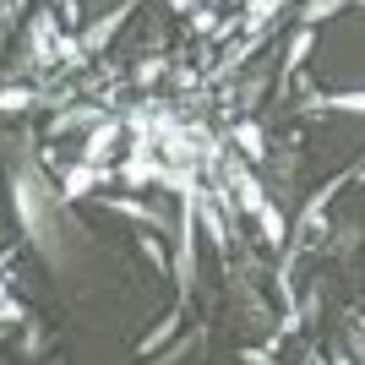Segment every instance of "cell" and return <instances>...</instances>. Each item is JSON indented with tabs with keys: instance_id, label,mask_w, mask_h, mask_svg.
Listing matches in <instances>:
<instances>
[{
	"instance_id": "cb8c5ba5",
	"label": "cell",
	"mask_w": 365,
	"mask_h": 365,
	"mask_svg": "<svg viewBox=\"0 0 365 365\" xmlns=\"http://www.w3.org/2000/svg\"><path fill=\"white\" fill-rule=\"evenodd\" d=\"M191 33H218V11H207V6L191 11Z\"/></svg>"
},
{
	"instance_id": "ba28073f",
	"label": "cell",
	"mask_w": 365,
	"mask_h": 365,
	"mask_svg": "<svg viewBox=\"0 0 365 365\" xmlns=\"http://www.w3.org/2000/svg\"><path fill=\"white\" fill-rule=\"evenodd\" d=\"M104 180H109V164H104V169H93V164L66 169V175H61V202H82L93 185H104Z\"/></svg>"
},
{
	"instance_id": "d4e9b609",
	"label": "cell",
	"mask_w": 365,
	"mask_h": 365,
	"mask_svg": "<svg viewBox=\"0 0 365 365\" xmlns=\"http://www.w3.org/2000/svg\"><path fill=\"white\" fill-rule=\"evenodd\" d=\"M235 365H273V349H240Z\"/></svg>"
},
{
	"instance_id": "52a82bcc",
	"label": "cell",
	"mask_w": 365,
	"mask_h": 365,
	"mask_svg": "<svg viewBox=\"0 0 365 365\" xmlns=\"http://www.w3.org/2000/svg\"><path fill=\"white\" fill-rule=\"evenodd\" d=\"M104 207H115V213H125V218H137V224H153L158 235H175V218L158 213V207H148V202H137V197H104Z\"/></svg>"
},
{
	"instance_id": "f1b7e54d",
	"label": "cell",
	"mask_w": 365,
	"mask_h": 365,
	"mask_svg": "<svg viewBox=\"0 0 365 365\" xmlns=\"http://www.w3.org/2000/svg\"><path fill=\"white\" fill-rule=\"evenodd\" d=\"M16 333V327H6V322H0V344H6V338H11Z\"/></svg>"
},
{
	"instance_id": "8992f818",
	"label": "cell",
	"mask_w": 365,
	"mask_h": 365,
	"mask_svg": "<svg viewBox=\"0 0 365 365\" xmlns=\"http://www.w3.org/2000/svg\"><path fill=\"white\" fill-rule=\"evenodd\" d=\"M317 49V28H294V38H289V55H284V66H278V93H289V82H294V71L305 66V55Z\"/></svg>"
},
{
	"instance_id": "4dcf8cb0",
	"label": "cell",
	"mask_w": 365,
	"mask_h": 365,
	"mask_svg": "<svg viewBox=\"0 0 365 365\" xmlns=\"http://www.w3.org/2000/svg\"><path fill=\"white\" fill-rule=\"evenodd\" d=\"M6 11H11V0H0V16H6Z\"/></svg>"
},
{
	"instance_id": "9c48e42d",
	"label": "cell",
	"mask_w": 365,
	"mask_h": 365,
	"mask_svg": "<svg viewBox=\"0 0 365 365\" xmlns=\"http://www.w3.org/2000/svg\"><path fill=\"white\" fill-rule=\"evenodd\" d=\"M229 137H235V148H240L245 164H262V158H267V131H262L257 120H240L235 131H229Z\"/></svg>"
},
{
	"instance_id": "6da1fadb",
	"label": "cell",
	"mask_w": 365,
	"mask_h": 365,
	"mask_svg": "<svg viewBox=\"0 0 365 365\" xmlns=\"http://www.w3.org/2000/svg\"><path fill=\"white\" fill-rule=\"evenodd\" d=\"M11 207H16V218H22V229H28V240L61 267V245H55V207H61V191H49L44 169L33 164V158L11 164Z\"/></svg>"
},
{
	"instance_id": "836d02e7",
	"label": "cell",
	"mask_w": 365,
	"mask_h": 365,
	"mask_svg": "<svg viewBox=\"0 0 365 365\" xmlns=\"http://www.w3.org/2000/svg\"><path fill=\"white\" fill-rule=\"evenodd\" d=\"M0 365H16V360H0Z\"/></svg>"
},
{
	"instance_id": "4fadbf2b",
	"label": "cell",
	"mask_w": 365,
	"mask_h": 365,
	"mask_svg": "<svg viewBox=\"0 0 365 365\" xmlns=\"http://www.w3.org/2000/svg\"><path fill=\"white\" fill-rule=\"evenodd\" d=\"M44 349H49V327H44V322H28V327L16 333V360L28 365V360H38Z\"/></svg>"
},
{
	"instance_id": "7402d4cb",
	"label": "cell",
	"mask_w": 365,
	"mask_h": 365,
	"mask_svg": "<svg viewBox=\"0 0 365 365\" xmlns=\"http://www.w3.org/2000/svg\"><path fill=\"white\" fill-rule=\"evenodd\" d=\"M344 349L365 365V327H360V317H349V327H344Z\"/></svg>"
},
{
	"instance_id": "2e32d148",
	"label": "cell",
	"mask_w": 365,
	"mask_h": 365,
	"mask_svg": "<svg viewBox=\"0 0 365 365\" xmlns=\"http://www.w3.org/2000/svg\"><path fill=\"white\" fill-rule=\"evenodd\" d=\"M284 6H289V0H245V16H240V28H267V22H273L278 11H284Z\"/></svg>"
},
{
	"instance_id": "d6a6232c",
	"label": "cell",
	"mask_w": 365,
	"mask_h": 365,
	"mask_svg": "<svg viewBox=\"0 0 365 365\" xmlns=\"http://www.w3.org/2000/svg\"><path fill=\"white\" fill-rule=\"evenodd\" d=\"M305 365H317V354H311V360H305Z\"/></svg>"
},
{
	"instance_id": "d6986e66",
	"label": "cell",
	"mask_w": 365,
	"mask_h": 365,
	"mask_svg": "<svg viewBox=\"0 0 365 365\" xmlns=\"http://www.w3.org/2000/svg\"><path fill=\"white\" fill-rule=\"evenodd\" d=\"M202 344V333H191V338H175V344H169V349H158V354H148V365H175L180 360V354H191Z\"/></svg>"
},
{
	"instance_id": "8fae6325",
	"label": "cell",
	"mask_w": 365,
	"mask_h": 365,
	"mask_svg": "<svg viewBox=\"0 0 365 365\" xmlns=\"http://www.w3.org/2000/svg\"><path fill=\"white\" fill-rule=\"evenodd\" d=\"M175 333H180V305H175L169 317H158V322H153V333H142L137 354H142V360H148V354H158L164 344H175Z\"/></svg>"
},
{
	"instance_id": "1f68e13d",
	"label": "cell",
	"mask_w": 365,
	"mask_h": 365,
	"mask_svg": "<svg viewBox=\"0 0 365 365\" xmlns=\"http://www.w3.org/2000/svg\"><path fill=\"white\" fill-rule=\"evenodd\" d=\"M349 6H365V0H349Z\"/></svg>"
},
{
	"instance_id": "f546056e",
	"label": "cell",
	"mask_w": 365,
	"mask_h": 365,
	"mask_svg": "<svg viewBox=\"0 0 365 365\" xmlns=\"http://www.w3.org/2000/svg\"><path fill=\"white\" fill-rule=\"evenodd\" d=\"M6 300H11V289H6V278H0V305H6Z\"/></svg>"
},
{
	"instance_id": "30bf717a",
	"label": "cell",
	"mask_w": 365,
	"mask_h": 365,
	"mask_svg": "<svg viewBox=\"0 0 365 365\" xmlns=\"http://www.w3.org/2000/svg\"><path fill=\"white\" fill-rule=\"evenodd\" d=\"M197 224L207 229V240L218 245V257H229V224H224V213H218V202H213V197H202V202H197Z\"/></svg>"
},
{
	"instance_id": "277c9868",
	"label": "cell",
	"mask_w": 365,
	"mask_h": 365,
	"mask_svg": "<svg viewBox=\"0 0 365 365\" xmlns=\"http://www.w3.org/2000/svg\"><path fill=\"white\" fill-rule=\"evenodd\" d=\"M131 11H137V0H115L104 16H93L88 28H82V49H88V55H98V49H104L109 38L125 28V16H131Z\"/></svg>"
},
{
	"instance_id": "5b68a950",
	"label": "cell",
	"mask_w": 365,
	"mask_h": 365,
	"mask_svg": "<svg viewBox=\"0 0 365 365\" xmlns=\"http://www.w3.org/2000/svg\"><path fill=\"white\" fill-rule=\"evenodd\" d=\"M120 131H125V120H115V115H109L104 125H93V131H88V142H82V164L104 169V158H109V153H115V142H120Z\"/></svg>"
},
{
	"instance_id": "5bb4252c",
	"label": "cell",
	"mask_w": 365,
	"mask_h": 365,
	"mask_svg": "<svg viewBox=\"0 0 365 365\" xmlns=\"http://www.w3.org/2000/svg\"><path fill=\"white\" fill-rule=\"evenodd\" d=\"M257 224H262V245H273V251H278V245H289V218L278 213L273 202L257 213Z\"/></svg>"
},
{
	"instance_id": "44dd1931",
	"label": "cell",
	"mask_w": 365,
	"mask_h": 365,
	"mask_svg": "<svg viewBox=\"0 0 365 365\" xmlns=\"http://www.w3.org/2000/svg\"><path fill=\"white\" fill-rule=\"evenodd\" d=\"M354 245H360V224L333 229V257H354Z\"/></svg>"
},
{
	"instance_id": "ac0fdd59",
	"label": "cell",
	"mask_w": 365,
	"mask_h": 365,
	"mask_svg": "<svg viewBox=\"0 0 365 365\" xmlns=\"http://www.w3.org/2000/svg\"><path fill=\"white\" fill-rule=\"evenodd\" d=\"M164 71H169V61H164V55H142V61L131 66V82H137V88H153V82H158Z\"/></svg>"
},
{
	"instance_id": "7c38bea8",
	"label": "cell",
	"mask_w": 365,
	"mask_h": 365,
	"mask_svg": "<svg viewBox=\"0 0 365 365\" xmlns=\"http://www.w3.org/2000/svg\"><path fill=\"white\" fill-rule=\"evenodd\" d=\"M109 115H104V104H82V109H61L55 120H49V131L61 137V131H76V125H104Z\"/></svg>"
},
{
	"instance_id": "ffe728a7",
	"label": "cell",
	"mask_w": 365,
	"mask_h": 365,
	"mask_svg": "<svg viewBox=\"0 0 365 365\" xmlns=\"http://www.w3.org/2000/svg\"><path fill=\"white\" fill-rule=\"evenodd\" d=\"M137 251L153 262V267H158V273H169V251L158 245V235H137Z\"/></svg>"
},
{
	"instance_id": "e0dca14e",
	"label": "cell",
	"mask_w": 365,
	"mask_h": 365,
	"mask_svg": "<svg viewBox=\"0 0 365 365\" xmlns=\"http://www.w3.org/2000/svg\"><path fill=\"white\" fill-rule=\"evenodd\" d=\"M344 6H349V0H305V6H300V11H294V16H300V28H317V22H327V16H338V11H344Z\"/></svg>"
},
{
	"instance_id": "4316f807",
	"label": "cell",
	"mask_w": 365,
	"mask_h": 365,
	"mask_svg": "<svg viewBox=\"0 0 365 365\" xmlns=\"http://www.w3.org/2000/svg\"><path fill=\"white\" fill-rule=\"evenodd\" d=\"M61 6H66V16H61V22H76V16H82V11H76V0H61Z\"/></svg>"
},
{
	"instance_id": "484cf974",
	"label": "cell",
	"mask_w": 365,
	"mask_h": 365,
	"mask_svg": "<svg viewBox=\"0 0 365 365\" xmlns=\"http://www.w3.org/2000/svg\"><path fill=\"white\" fill-rule=\"evenodd\" d=\"M169 11H175V16H191V0H169Z\"/></svg>"
},
{
	"instance_id": "9a60e30c",
	"label": "cell",
	"mask_w": 365,
	"mask_h": 365,
	"mask_svg": "<svg viewBox=\"0 0 365 365\" xmlns=\"http://www.w3.org/2000/svg\"><path fill=\"white\" fill-rule=\"evenodd\" d=\"M33 104H38V93L22 88V82H6V88H0V115H28Z\"/></svg>"
},
{
	"instance_id": "603a6c76",
	"label": "cell",
	"mask_w": 365,
	"mask_h": 365,
	"mask_svg": "<svg viewBox=\"0 0 365 365\" xmlns=\"http://www.w3.org/2000/svg\"><path fill=\"white\" fill-rule=\"evenodd\" d=\"M317 311H322V284H311L305 300H300V327H305V322H317Z\"/></svg>"
},
{
	"instance_id": "7a4b0ae2",
	"label": "cell",
	"mask_w": 365,
	"mask_h": 365,
	"mask_svg": "<svg viewBox=\"0 0 365 365\" xmlns=\"http://www.w3.org/2000/svg\"><path fill=\"white\" fill-rule=\"evenodd\" d=\"M197 202H202V180L191 191H180V213H175V251H169V278L180 305L197 289Z\"/></svg>"
},
{
	"instance_id": "83f0119b",
	"label": "cell",
	"mask_w": 365,
	"mask_h": 365,
	"mask_svg": "<svg viewBox=\"0 0 365 365\" xmlns=\"http://www.w3.org/2000/svg\"><path fill=\"white\" fill-rule=\"evenodd\" d=\"M333 365H360V360H354L349 349H338V354H333Z\"/></svg>"
},
{
	"instance_id": "3957f363",
	"label": "cell",
	"mask_w": 365,
	"mask_h": 365,
	"mask_svg": "<svg viewBox=\"0 0 365 365\" xmlns=\"http://www.w3.org/2000/svg\"><path fill=\"white\" fill-rule=\"evenodd\" d=\"M224 185L235 191L240 213H251V218H257L262 207H267V185H262L257 175H251V164H245L240 153H229V158H224Z\"/></svg>"
}]
</instances>
